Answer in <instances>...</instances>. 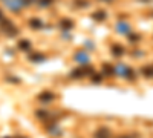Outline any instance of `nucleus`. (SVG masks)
I'll use <instances>...</instances> for the list:
<instances>
[{
    "label": "nucleus",
    "mask_w": 153,
    "mask_h": 138,
    "mask_svg": "<svg viewBox=\"0 0 153 138\" xmlns=\"http://www.w3.org/2000/svg\"><path fill=\"white\" fill-rule=\"evenodd\" d=\"M83 75H84L83 69H75V71H74V74H72V77H74V78H76V77H83Z\"/></svg>",
    "instance_id": "9b49d317"
},
{
    "label": "nucleus",
    "mask_w": 153,
    "mask_h": 138,
    "mask_svg": "<svg viewBox=\"0 0 153 138\" xmlns=\"http://www.w3.org/2000/svg\"><path fill=\"white\" fill-rule=\"evenodd\" d=\"M19 48L23 49V51H28V49H31V42H28V40H22V42L19 43Z\"/></svg>",
    "instance_id": "39448f33"
},
{
    "label": "nucleus",
    "mask_w": 153,
    "mask_h": 138,
    "mask_svg": "<svg viewBox=\"0 0 153 138\" xmlns=\"http://www.w3.org/2000/svg\"><path fill=\"white\" fill-rule=\"evenodd\" d=\"M92 19H95V20H104L106 19V12L104 11H97V12L92 14Z\"/></svg>",
    "instance_id": "20e7f679"
},
{
    "label": "nucleus",
    "mask_w": 153,
    "mask_h": 138,
    "mask_svg": "<svg viewBox=\"0 0 153 138\" xmlns=\"http://www.w3.org/2000/svg\"><path fill=\"white\" fill-rule=\"evenodd\" d=\"M118 138H130L129 135H121V137H118Z\"/></svg>",
    "instance_id": "ddd939ff"
},
{
    "label": "nucleus",
    "mask_w": 153,
    "mask_h": 138,
    "mask_svg": "<svg viewBox=\"0 0 153 138\" xmlns=\"http://www.w3.org/2000/svg\"><path fill=\"white\" fill-rule=\"evenodd\" d=\"M54 98H55V94L49 92V91H45V92H42L40 95H38V100H42V101H52Z\"/></svg>",
    "instance_id": "f03ea898"
},
{
    "label": "nucleus",
    "mask_w": 153,
    "mask_h": 138,
    "mask_svg": "<svg viewBox=\"0 0 153 138\" xmlns=\"http://www.w3.org/2000/svg\"><path fill=\"white\" fill-rule=\"evenodd\" d=\"M61 26L63 28H72L74 23H72V20H61Z\"/></svg>",
    "instance_id": "1a4fd4ad"
},
{
    "label": "nucleus",
    "mask_w": 153,
    "mask_h": 138,
    "mask_svg": "<svg viewBox=\"0 0 153 138\" xmlns=\"http://www.w3.org/2000/svg\"><path fill=\"white\" fill-rule=\"evenodd\" d=\"M143 75H144V77H153V66H146V68H143Z\"/></svg>",
    "instance_id": "7ed1b4c3"
},
{
    "label": "nucleus",
    "mask_w": 153,
    "mask_h": 138,
    "mask_svg": "<svg viewBox=\"0 0 153 138\" xmlns=\"http://www.w3.org/2000/svg\"><path fill=\"white\" fill-rule=\"evenodd\" d=\"M31 60L32 61H42V60H45V55H42V54H32Z\"/></svg>",
    "instance_id": "0eeeda50"
},
{
    "label": "nucleus",
    "mask_w": 153,
    "mask_h": 138,
    "mask_svg": "<svg viewBox=\"0 0 153 138\" xmlns=\"http://www.w3.org/2000/svg\"><path fill=\"white\" fill-rule=\"evenodd\" d=\"M29 25H31L32 28H40V26H42V22L37 20V19H34V20H29Z\"/></svg>",
    "instance_id": "6e6552de"
},
{
    "label": "nucleus",
    "mask_w": 153,
    "mask_h": 138,
    "mask_svg": "<svg viewBox=\"0 0 153 138\" xmlns=\"http://www.w3.org/2000/svg\"><path fill=\"white\" fill-rule=\"evenodd\" d=\"M112 52H113L115 55H118V57H120V55H123V54H124V49H123V48H121V46L118 45V46H113Z\"/></svg>",
    "instance_id": "423d86ee"
},
{
    "label": "nucleus",
    "mask_w": 153,
    "mask_h": 138,
    "mask_svg": "<svg viewBox=\"0 0 153 138\" xmlns=\"http://www.w3.org/2000/svg\"><path fill=\"white\" fill-rule=\"evenodd\" d=\"M103 71H106V75H112L113 74V69L110 65H103Z\"/></svg>",
    "instance_id": "9d476101"
},
{
    "label": "nucleus",
    "mask_w": 153,
    "mask_h": 138,
    "mask_svg": "<svg viewBox=\"0 0 153 138\" xmlns=\"http://www.w3.org/2000/svg\"><path fill=\"white\" fill-rule=\"evenodd\" d=\"M110 137H112V134H110V131L106 129V128H101V129H98V131L94 134V138H110Z\"/></svg>",
    "instance_id": "f257e3e1"
},
{
    "label": "nucleus",
    "mask_w": 153,
    "mask_h": 138,
    "mask_svg": "<svg viewBox=\"0 0 153 138\" xmlns=\"http://www.w3.org/2000/svg\"><path fill=\"white\" fill-rule=\"evenodd\" d=\"M129 40H132V42H138V40H139V37H138L136 34H130V35H129Z\"/></svg>",
    "instance_id": "f8f14e48"
}]
</instances>
